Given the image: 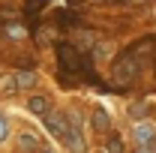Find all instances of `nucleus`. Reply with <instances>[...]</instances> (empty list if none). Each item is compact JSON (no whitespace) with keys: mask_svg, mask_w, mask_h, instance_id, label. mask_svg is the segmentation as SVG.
Masks as SVG:
<instances>
[{"mask_svg":"<svg viewBox=\"0 0 156 153\" xmlns=\"http://www.w3.org/2000/svg\"><path fill=\"white\" fill-rule=\"evenodd\" d=\"M111 72H114V81L120 84V87H129V84L138 78V72H141V48L123 51V54L114 60Z\"/></svg>","mask_w":156,"mask_h":153,"instance_id":"f257e3e1","label":"nucleus"},{"mask_svg":"<svg viewBox=\"0 0 156 153\" xmlns=\"http://www.w3.org/2000/svg\"><path fill=\"white\" fill-rule=\"evenodd\" d=\"M57 63L63 72H78L81 69V57H78V48L72 42H60L57 45Z\"/></svg>","mask_w":156,"mask_h":153,"instance_id":"f03ea898","label":"nucleus"},{"mask_svg":"<svg viewBox=\"0 0 156 153\" xmlns=\"http://www.w3.org/2000/svg\"><path fill=\"white\" fill-rule=\"evenodd\" d=\"M45 126H48V132L54 135V138H60V141H66V138H69V132H72L69 117L60 114V111H48V114H45Z\"/></svg>","mask_w":156,"mask_h":153,"instance_id":"7ed1b4c3","label":"nucleus"},{"mask_svg":"<svg viewBox=\"0 0 156 153\" xmlns=\"http://www.w3.org/2000/svg\"><path fill=\"white\" fill-rule=\"evenodd\" d=\"M18 150H21V153L39 150V138H36L33 132H21V135H18Z\"/></svg>","mask_w":156,"mask_h":153,"instance_id":"20e7f679","label":"nucleus"},{"mask_svg":"<svg viewBox=\"0 0 156 153\" xmlns=\"http://www.w3.org/2000/svg\"><path fill=\"white\" fill-rule=\"evenodd\" d=\"M27 108H30V114H48V111H51V102H48L45 96H30Z\"/></svg>","mask_w":156,"mask_h":153,"instance_id":"39448f33","label":"nucleus"},{"mask_svg":"<svg viewBox=\"0 0 156 153\" xmlns=\"http://www.w3.org/2000/svg\"><path fill=\"white\" fill-rule=\"evenodd\" d=\"M93 126H96V132H108V129H111V117H108V111L96 108V111H93Z\"/></svg>","mask_w":156,"mask_h":153,"instance_id":"423d86ee","label":"nucleus"},{"mask_svg":"<svg viewBox=\"0 0 156 153\" xmlns=\"http://www.w3.org/2000/svg\"><path fill=\"white\" fill-rule=\"evenodd\" d=\"M153 135H156V129L150 126V123H138V126H135V141H138V144L153 141Z\"/></svg>","mask_w":156,"mask_h":153,"instance_id":"0eeeda50","label":"nucleus"},{"mask_svg":"<svg viewBox=\"0 0 156 153\" xmlns=\"http://www.w3.org/2000/svg\"><path fill=\"white\" fill-rule=\"evenodd\" d=\"M12 93H18V78L0 75V96H12Z\"/></svg>","mask_w":156,"mask_h":153,"instance_id":"6e6552de","label":"nucleus"},{"mask_svg":"<svg viewBox=\"0 0 156 153\" xmlns=\"http://www.w3.org/2000/svg\"><path fill=\"white\" fill-rule=\"evenodd\" d=\"M45 6H48V0H24V9H27V15H39Z\"/></svg>","mask_w":156,"mask_h":153,"instance_id":"1a4fd4ad","label":"nucleus"},{"mask_svg":"<svg viewBox=\"0 0 156 153\" xmlns=\"http://www.w3.org/2000/svg\"><path fill=\"white\" fill-rule=\"evenodd\" d=\"M57 24H60V27H75V24H78V18L72 15V12L60 9V12H57Z\"/></svg>","mask_w":156,"mask_h":153,"instance_id":"9d476101","label":"nucleus"},{"mask_svg":"<svg viewBox=\"0 0 156 153\" xmlns=\"http://www.w3.org/2000/svg\"><path fill=\"white\" fill-rule=\"evenodd\" d=\"M33 84H36V75H33L30 69L18 72V87H33Z\"/></svg>","mask_w":156,"mask_h":153,"instance_id":"9b49d317","label":"nucleus"},{"mask_svg":"<svg viewBox=\"0 0 156 153\" xmlns=\"http://www.w3.org/2000/svg\"><path fill=\"white\" fill-rule=\"evenodd\" d=\"M108 153H123V141H120L117 135H111V138H108Z\"/></svg>","mask_w":156,"mask_h":153,"instance_id":"f8f14e48","label":"nucleus"},{"mask_svg":"<svg viewBox=\"0 0 156 153\" xmlns=\"http://www.w3.org/2000/svg\"><path fill=\"white\" fill-rule=\"evenodd\" d=\"M6 132H9V123H6V117L0 114V141H6Z\"/></svg>","mask_w":156,"mask_h":153,"instance_id":"ddd939ff","label":"nucleus"},{"mask_svg":"<svg viewBox=\"0 0 156 153\" xmlns=\"http://www.w3.org/2000/svg\"><path fill=\"white\" fill-rule=\"evenodd\" d=\"M135 153H153V147H147V144H138V150Z\"/></svg>","mask_w":156,"mask_h":153,"instance_id":"4468645a","label":"nucleus"},{"mask_svg":"<svg viewBox=\"0 0 156 153\" xmlns=\"http://www.w3.org/2000/svg\"><path fill=\"white\" fill-rule=\"evenodd\" d=\"M150 147H153V153H156V144H150Z\"/></svg>","mask_w":156,"mask_h":153,"instance_id":"2eb2a0df","label":"nucleus"},{"mask_svg":"<svg viewBox=\"0 0 156 153\" xmlns=\"http://www.w3.org/2000/svg\"><path fill=\"white\" fill-rule=\"evenodd\" d=\"M42 153H48V150H42Z\"/></svg>","mask_w":156,"mask_h":153,"instance_id":"dca6fc26","label":"nucleus"}]
</instances>
